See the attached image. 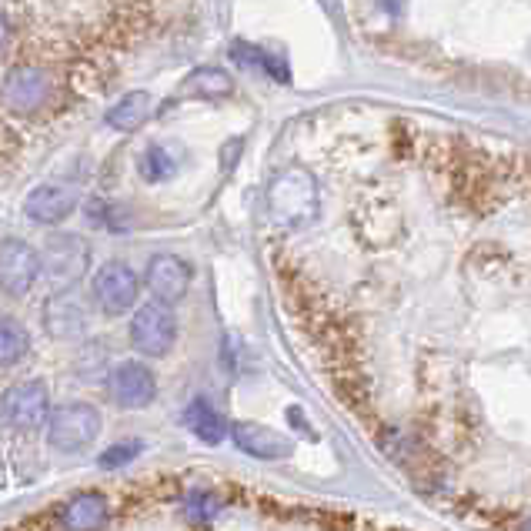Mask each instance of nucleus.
Instances as JSON below:
<instances>
[{"label": "nucleus", "instance_id": "obj_7", "mask_svg": "<svg viewBox=\"0 0 531 531\" xmlns=\"http://www.w3.org/2000/svg\"><path fill=\"white\" fill-rule=\"evenodd\" d=\"M41 281V251L24 238L0 241V291L7 298H24Z\"/></svg>", "mask_w": 531, "mask_h": 531}, {"label": "nucleus", "instance_id": "obj_20", "mask_svg": "<svg viewBox=\"0 0 531 531\" xmlns=\"http://www.w3.org/2000/svg\"><path fill=\"white\" fill-rule=\"evenodd\" d=\"M77 371H81L84 381H101L107 378V348L104 344H87V348L77 354Z\"/></svg>", "mask_w": 531, "mask_h": 531}, {"label": "nucleus", "instance_id": "obj_1", "mask_svg": "<svg viewBox=\"0 0 531 531\" xmlns=\"http://www.w3.org/2000/svg\"><path fill=\"white\" fill-rule=\"evenodd\" d=\"M268 211L284 228H304L318 214V184L304 167H288L271 181Z\"/></svg>", "mask_w": 531, "mask_h": 531}, {"label": "nucleus", "instance_id": "obj_15", "mask_svg": "<svg viewBox=\"0 0 531 531\" xmlns=\"http://www.w3.org/2000/svg\"><path fill=\"white\" fill-rule=\"evenodd\" d=\"M184 425H188V431H194L201 441H208V445H218V441L228 438V431H231V425L224 421L221 411L204 398L191 401V405L184 408Z\"/></svg>", "mask_w": 531, "mask_h": 531}, {"label": "nucleus", "instance_id": "obj_24", "mask_svg": "<svg viewBox=\"0 0 531 531\" xmlns=\"http://www.w3.org/2000/svg\"><path fill=\"white\" fill-rule=\"evenodd\" d=\"M521 531H531V518H525V521H521Z\"/></svg>", "mask_w": 531, "mask_h": 531}, {"label": "nucleus", "instance_id": "obj_21", "mask_svg": "<svg viewBox=\"0 0 531 531\" xmlns=\"http://www.w3.org/2000/svg\"><path fill=\"white\" fill-rule=\"evenodd\" d=\"M141 451H144V445H141L137 438H131V441H117V445L107 448L97 461H101V468H124V465H131V461L141 455Z\"/></svg>", "mask_w": 531, "mask_h": 531}, {"label": "nucleus", "instance_id": "obj_11", "mask_svg": "<svg viewBox=\"0 0 531 531\" xmlns=\"http://www.w3.org/2000/svg\"><path fill=\"white\" fill-rule=\"evenodd\" d=\"M44 328L54 341H81L91 328V311L74 291H57L44 301Z\"/></svg>", "mask_w": 531, "mask_h": 531}, {"label": "nucleus", "instance_id": "obj_22", "mask_svg": "<svg viewBox=\"0 0 531 531\" xmlns=\"http://www.w3.org/2000/svg\"><path fill=\"white\" fill-rule=\"evenodd\" d=\"M14 44V31H11V21H7L4 14H0V54L7 51V47Z\"/></svg>", "mask_w": 531, "mask_h": 531}, {"label": "nucleus", "instance_id": "obj_5", "mask_svg": "<svg viewBox=\"0 0 531 531\" xmlns=\"http://www.w3.org/2000/svg\"><path fill=\"white\" fill-rule=\"evenodd\" d=\"M177 341V318L167 304L147 301L131 318V344L147 358H164Z\"/></svg>", "mask_w": 531, "mask_h": 531}, {"label": "nucleus", "instance_id": "obj_2", "mask_svg": "<svg viewBox=\"0 0 531 531\" xmlns=\"http://www.w3.org/2000/svg\"><path fill=\"white\" fill-rule=\"evenodd\" d=\"M44 428H47V445L54 451H61V455H81L101 435L104 418L87 401H64V405H57L51 411Z\"/></svg>", "mask_w": 531, "mask_h": 531}, {"label": "nucleus", "instance_id": "obj_3", "mask_svg": "<svg viewBox=\"0 0 531 531\" xmlns=\"http://www.w3.org/2000/svg\"><path fill=\"white\" fill-rule=\"evenodd\" d=\"M51 388L41 378H27L17 381L0 395V415L14 431H37L47 425L51 418Z\"/></svg>", "mask_w": 531, "mask_h": 531}, {"label": "nucleus", "instance_id": "obj_23", "mask_svg": "<svg viewBox=\"0 0 531 531\" xmlns=\"http://www.w3.org/2000/svg\"><path fill=\"white\" fill-rule=\"evenodd\" d=\"M238 154H241V141H234V144L224 147V171H228V167H234V161H238Z\"/></svg>", "mask_w": 531, "mask_h": 531}, {"label": "nucleus", "instance_id": "obj_12", "mask_svg": "<svg viewBox=\"0 0 531 531\" xmlns=\"http://www.w3.org/2000/svg\"><path fill=\"white\" fill-rule=\"evenodd\" d=\"M74 211H77V194L71 188H64V184H37L24 201V214L34 224H44V228H57Z\"/></svg>", "mask_w": 531, "mask_h": 531}, {"label": "nucleus", "instance_id": "obj_10", "mask_svg": "<svg viewBox=\"0 0 531 531\" xmlns=\"http://www.w3.org/2000/svg\"><path fill=\"white\" fill-rule=\"evenodd\" d=\"M194 281V271L191 264L184 258H177V254H157V258L147 261V271H144V288L151 291V298L157 304H177L188 294Z\"/></svg>", "mask_w": 531, "mask_h": 531}, {"label": "nucleus", "instance_id": "obj_14", "mask_svg": "<svg viewBox=\"0 0 531 531\" xmlns=\"http://www.w3.org/2000/svg\"><path fill=\"white\" fill-rule=\"evenodd\" d=\"M107 518H111V508H107V498L97 495V491H81L61 511V525L67 531H104Z\"/></svg>", "mask_w": 531, "mask_h": 531}, {"label": "nucleus", "instance_id": "obj_13", "mask_svg": "<svg viewBox=\"0 0 531 531\" xmlns=\"http://www.w3.org/2000/svg\"><path fill=\"white\" fill-rule=\"evenodd\" d=\"M228 435L234 438V445H238L244 455L261 458V461L291 458V451H294V445L281 431H274L268 425H254V421H238V425H231Z\"/></svg>", "mask_w": 531, "mask_h": 531}, {"label": "nucleus", "instance_id": "obj_16", "mask_svg": "<svg viewBox=\"0 0 531 531\" xmlns=\"http://www.w3.org/2000/svg\"><path fill=\"white\" fill-rule=\"evenodd\" d=\"M234 81L221 67H198L181 87V97H194V101H224L231 97Z\"/></svg>", "mask_w": 531, "mask_h": 531}, {"label": "nucleus", "instance_id": "obj_4", "mask_svg": "<svg viewBox=\"0 0 531 531\" xmlns=\"http://www.w3.org/2000/svg\"><path fill=\"white\" fill-rule=\"evenodd\" d=\"M91 294L97 308L111 318H121L124 311H131L137 298H141V278L127 261H107L94 271Z\"/></svg>", "mask_w": 531, "mask_h": 531}, {"label": "nucleus", "instance_id": "obj_6", "mask_svg": "<svg viewBox=\"0 0 531 531\" xmlns=\"http://www.w3.org/2000/svg\"><path fill=\"white\" fill-rule=\"evenodd\" d=\"M91 271V248L77 234H54L44 244L41 254V274H47L57 288H71Z\"/></svg>", "mask_w": 531, "mask_h": 531}, {"label": "nucleus", "instance_id": "obj_9", "mask_svg": "<svg viewBox=\"0 0 531 531\" xmlns=\"http://www.w3.org/2000/svg\"><path fill=\"white\" fill-rule=\"evenodd\" d=\"M107 391H111L114 405L127 411H141L157 398V375L144 361H124V365L111 368V375H107Z\"/></svg>", "mask_w": 531, "mask_h": 531}, {"label": "nucleus", "instance_id": "obj_8", "mask_svg": "<svg viewBox=\"0 0 531 531\" xmlns=\"http://www.w3.org/2000/svg\"><path fill=\"white\" fill-rule=\"evenodd\" d=\"M54 97V77L41 71V67H14L0 84V101H4L17 114H34Z\"/></svg>", "mask_w": 531, "mask_h": 531}, {"label": "nucleus", "instance_id": "obj_19", "mask_svg": "<svg viewBox=\"0 0 531 531\" xmlns=\"http://www.w3.org/2000/svg\"><path fill=\"white\" fill-rule=\"evenodd\" d=\"M137 171H141V177H144L147 184H161V181H167V177L177 171V161H174L171 154H167V147L151 144L141 154V161H137Z\"/></svg>", "mask_w": 531, "mask_h": 531}, {"label": "nucleus", "instance_id": "obj_17", "mask_svg": "<svg viewBox=\"0 0 531 531\" xmlns=\"http://www.w3.org/2000/svg\"><path fill=\"white\" fill-rule=\"evenodd\" d=\"M151 107H154L151 94L131 91V94H124L111 111H107V124L121 134H131V131H137V127H144V121L151 117Z\"/></svg>", "mask_w": 531, "mask_h": 531}, {"label": "nucleus", "instance_id": "obj_18", "mask_svg": "<svg viewBox=\"0 0 531 531\" xmlns=\"http://www.w3.org/2000/svg\"><path fill=\"white\" fill-rule=\"evenodd\" d=\"M31 354V331L11 314H0V368H17Z\"/></svg>", "mask_w": 531, "mask_h": 531}]
</instances>
